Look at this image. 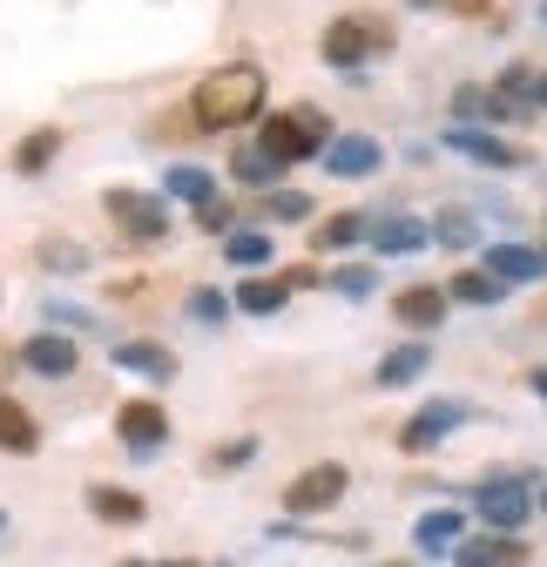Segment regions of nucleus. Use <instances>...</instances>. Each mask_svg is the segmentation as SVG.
<instances>
[{
  "instance_id": "6e6552de",
  "label": "nucleus",
  "mask_w": 547,
  "mask_h": 567,
  "mask_svg": "<svg viewBox=\"0 0 547 567\" xmlns=\"http://www.w3.org/2000/svg\"><path fill=\"white\" fill-rule=\"evenodd\" d=\"M115 433H122V446H128V453H156V446L169 440V412H163L156 399H122Z\"/></svg>"
},
{
  "instance_id": "c9c22d12",
  "label": "nucleus",
  "mask_w": 547,
  "mask_h": 567,
  "mask_svg": "<svg viewBox=\"0 0 547 567\" xmlns=\"http://www.w3.org/2000/svg\"><path fill=\"white\" fill-rule=\"evenodd\" d=\"M527 109H547V75H534V82H527Z\"/></svg>"
},
{
  "instance_id": "4c0bfd02",
  "label": "nucleus",
  "mask_w": 547,
  "mask_h": 567,
  "mask_svg": "<svg viewBox=\"0 0 547 567\" xmlns=\"http://www.w3.org/2000/svg\"><path fill=\"white\" fill-rule=\"evenodd\" d=\"M413 8H440V0H413Z\"/></svg>"
},
{
  "instance_id": "a19ab883",
  "label": "nucleus",
  "mask_w": 547,
  "mask_h": 567,
  "mask_svg": "<svg viewBox=\"0 0 547 567\" xmlns=\"http://www.w3.org/2000/svg\"><path fill=\"white\" fill-rule=\"evenodd\" d=\"M540 257H547V250H540Z\"/></svg>"
},
{
  "instance_id": "393cba45",
  "label": "nucleus",
  "mask_w": 547,
  "mask_h": 567,
  "mask_svg": "<svg viewBox=\"0 0 547 567\" xmlns=\"http://www.w3.org/2000/svg\"><path fill=\"white\" fill-rule=\"evenodd\" d=\"M230 176H237L244 189H270V183L285 176V163L270 156V150H244V156H230Z\"/></svg>"
},
{
  "instance_id": "2eb2a0df",
  "label": "nucleus",
  "mask_w": 547,
  "mask_h": 567,
  "mask_svg": "<svg viewBox=\"0 0 547 567\" xmlns=\"http://www.w3.org/2000/svg\"><path fill=\"white\" fill-rule=\"evenodd\" d=\"M115 365L122 372H143V379H176V351L156 338H122L115 344Z\"/></svg>"
},
{
  "instance_id": "72a5a7b5",
  "label": "nucleus",
  "mask_w": 547,
  "mask_h": 567,
  "mask_svg": "<svg viewBox=\"0 0 547 567\" xmlns=\"http://www.w3.org/2000/svg\"><path fill=\"white\" fill-rule=\"evenodd\" d=\"M230 217H237V209H230V203H217V196H203V203H196V224H203V230H217V237L230 230Z\"/></svg>"
},
{
  "instance_id": "dca6fc26",
  "label": "nucleus",
  "mask_w": 547,
  "mask_h": 567,
  "mask_svg": "<svg viewBox=\"0 0 547 567\" xmlns=\"http://www.w3.org/2000/svg\"><path fill=\"white\" fill-rule=\"evenodd\" d=\"M426 365H433V351H426V338H405V344H392L385 359H379V372H372V379H379L385 392H399V385H413V379H420Z\"/></svg>"
},
{
  "instance_id": "c756f323",
  "label": "nucleus",
  "mask_w": 547,
  "mask_h": 567,
  "mask_svg": "<svg viewBox=\"0 0 547 567\" xmlns=\"http://www.w3.org/2000/svg\"><path fill=\"white\" fill-rule=\"evenodd\" d=\"M257 209H264L270 224H305V217H311V196H305V189H264Z\"/></svg>"
},
{
  "instance_id": "9b49d317",
  "label": "nucleus",
  "mask_w": 547,
  "mask_h": 567,
  "mask_svg": "<svg viewBox=\"0 0 547 567\" xmlns=\"http://www.w3.org/2000/svg\"><path fill=\"white\" fill-rule=\"evenodd\" d=\"M21 365H28V372H41V379H75L82 351H75V338L41 331V338H28V344H21Z\"/></svg>"
},
{
  "instance_id": "b1692460",
  "label": "nucleus",
  "mask_w": 547,
  "mask_h": 567,
  "mask_svg": "<svg viewBox=\"0 0 547 567\" xmlns=\"http://www.w3.org/2000/svg\"><path fill=\"white\" fill-rule=\"evenodd\" d=\"M365 230H372L365 209H338V217L318 224V250H352V244H365Z\"/></svg>"
},
{
  "instance_id": "1a4fd4ad",
  "label": "nucleus",
  "mask_w": 547,
  "mask_h": 567,
  "mask_svg": "<svg viewBox=\"0 0 547 567\" xmlns=\"http://www.w3.org/2000/svg\"><path fill=\"white\" fill-rule=\"evenodd\" d=\"M379 163H385L379 135H331V142H324V169H331V176H345V183L379 176Z\"/></svg>"
},
{
  "instance_id": "423d86ee",
  "label": "nucleus",
  "mask_w": 547,
  "mask_h": 567,
  "mask_svg": "<svg viewBox=\"0 0 547 567\" xmlns=\"http://www.w3.org/2000/svg\"><path fill=\"white\" fill-rule=\"evenodd\" d=\"M466 419H473V405H460V399H433L426 412H413V419L399 425V453H433V446L453 433V425H466Z\"/></svg>"
},
{
  "instance_id": "0eeeda50",
  "label": "nucleus",
  "mask_w": 547,
  "mask_h": 567,
  "mask_svg": "<svg viewBox=\"0 0 547 567\" xmlns=\"http://www.w3.org/2000/svg\"><path fill=\"white\" fill-rule=\"evenodd\" d=\"M473 514H481L487 527H527V514H534V493L520 486V480H481L473 486Z\"/></svg>"
},
{
  "instance_id": "5701e85b",
  "label": "nucleus",
  "mask_w": 547,
  "mask_h": 567,
  "mask_svg": "<svg viewBox=\"0 0 547 567\" xmlns=\"http://www.w3.org/2000/svg\"><path fill=\"white\" fill-rule=\"evenodd\" d=\"M446 298H460V305H500V298H507V284H500V277L481 264V270H453Z\"/></svg>"
},
{
  "instance_id": "7c9ffc66",
  "label": "nucleus",
  "mask_w": 547,
  "mask_h": 567,
  "mask_svg": "<svg viewBox=\"0 0 547 567\" xmlns=\"http://www.w3.org/2000/svg\"><path fill=\"white\" fill-rule=\"evenodd\" d=\"M324 284L338 298H372L379 291V270L372 264H338V270H324Z\"/></svg>"
},
{
  "instance_id": "f8f14e48",
  "label": "nucleus",
  "mask_w": 547,
  "mask_h": 567,
  "mask_svg": "<svg viewBox=\"0 0 547 567\" xmlns=\"http://www.w3.org/2000/svg\"><path fill=\"white\" fill-rule=\"evenodd\" d=\"M446 142H453L466 163H487V169H520V163H527L520 150H507V142H500V135H487L481 122H453V135H446Z\"/></svg>"
},
{
  "instance_id": "aec40b11",
  "label": "nucleus",
  "mask_w": 547,
  "mask_h": 567,
  "mask_svg": "<svg viewBox=\"0 0 547 567\" xmlns=\"http://www.w3.org/2000/svg\"><path fill=\"white\" fill-rule=\"evenodd\" d=\"M460 534H466V514H453V507H433V514L413 520V547H420V554H446Z\"/></svg>"
},
{
  "instance_id": "ddd939ff",
  "label": "nucleus",
  "mask_w": 547,
  "mask_h": 567,
  "mask_svg": "<svg viewBox=\"0 0 547 567\" xmlns=\"http://www.w3.org/2000/svg\"><path fill=\"white\" fill-rule=\"evenodd\" d=\"M365 244H372L379 257H420V250L433 244V230H426V224H413V217H372Z\"/></svg>"
},
{
  "instance_id": "c85d7f7f",
  "label": "nucleus",
  "mask_w": 547,
  "mask_h": 567,
  "mask_svg": "<svg viewBox=\"0 0 547 567\" xmlns=\"http://www.w3.org/2000/svg\"><path fill=\"white\" fill-rule=\"evenodd\" d=\"M224 257L237 270H257V264H270V237L264 230H224Z\"/></svg>"
},
{
  "instance_id": "20e7f679",
  "label": "nucleus",
  "mask_w": 547,
  "mask_h": 567,
  "mask_svg": "<svg viewBox=\"0 0 547 567\" xmlns=\"http://www.w3.org/2000/svg\"><path fill=\"white\" fill-rule=\"evenodd\" d=\"M345 486H352V473H345V466H338V460H318V466H305V473L285 486V514H298V520L331 514L338 501H345Z\"/></svg>"
},
{
  "instance_id": "412c9836",
  "label": "nucleus",
  "mask_w": 547,
  "mask_h": 567,
  "mask_svg": "<svg viewBox=\"0 0 547 567\" xmlns=\"http://www.w3.org/2000/svg\"><path fill=\"white\" fill-rule=\"evenodd\" d=\"M41 446V433H34V412L21 405V399H8L0 392V453H34Z\"/></svg>"
},
{
  "instance_id": "e433bc0d",
  "label": "nucleus",
  "mask_w": 547,
  "mask_h": 567,
  "mask_svg": "<svg viewBox=\"0 0 547 567\" xmlns=\"http://www.w3.org/2000/svg\"><path fill=\"white\" fill-rule=\"evenodd\" d=\"M527 385H534V392L547 399V365H540V372H527Z\"/></svg>"
},
{
  "instance_id": "4be33fe9",
  "label": "nucleus",
  "mask_w": 547,
  "mask_h": 567,
  "mask_svg": "<svg viewBox=\"0 0 547 567\" xmlns=\"http://www.w3.org/2000/svg\"><path fill=\"white\" fill-rule=\"evenodd\" d=\"M514 102L500 89H453V122H507Z\"/></svg>"
},
{
  "instance_id": "7ed1b4c3",
  "label": "nucleus",
  "mask_w": 547,
  "mask_h": 567,
  "mask_svg": "<svg viewBox=\"0 0 547 567\" xmlns=\"http://www.w3.org/2000/svg\"><path fill=\"white\" fill-rule=\"evenodd\" d=\"M102 209L115 217V230H122L128 244H163V237H169V203L149 196V189L115 183V189H102Z\"/></svg>"
},
{
  "instance_id": "39448f33",
  "label": "nucleus",
  "mask_w": 547,
  "mask_h": 567,
  "mask_svg": "<svg viewBox=\"0 0 547 567\" xmlns=\"http://www.w3.org/2000/svg\"><path fill=\"white\" fill-rule=\"evenodd\" d=\"M446 560H460V567H520V560H534V547L514 534V527H487L481 540H453L446 547Z\"/></svg>"
},
{
  "instance_id": "9d476101",
  "label": "nucleus",
  "mask_w": 547,
  "mask_h": 567,
  "mask_svg": "<svg viewBox=\"0 0 547 567\" xmlns=\"http://www.w3.org/2000/svg\"><path fill=\"white\" fill-rule=\"evenodd\" d=\"M365 48H379V41H372V21H359V14H338V21L318 34V54H324L331 68H359Z\"/></svg>"
},
{
  "instance_id": "ea45409f",
  "label": "nucleus",
  "mask_w": 547,
  "mask_h": 567,
  "mask_svg": "<svg viewBox=\"0 0 547 567\" xmlns=\"http://www.w3.org/2000/svg\"><path fill=\"white\" fill-rule=\"evenodd\" d=\"M0 527H8V514H0Z\"/></svg>"
},
{
  "instance_id": "4468645a",
  "label": "nucleus",
  "mask_w": 547,
  "mask_h": 567,
  "mask_svg": "<svg viewBox=\"0 0 547 567\" xmlns=\"http://www.w3.org/2000/svg\"><path fill=\"white\" fill-rule=\"evenodd\" d=\"M392 318H399L405 331H433V324L446 318V291H433V284H405V291L392 298Z\"/></svg>"
},
{
  "instance_id": "473e14b6",
  "label": "nucleus",
  "mask_w": 547,
  "mask_h": 567,
  "mask_svg": "<svg viewBox=\"0 0 547 567\" xmlns=\"http://www.w3.org/2000/svg\"><path fill=\"white\" fill-rule=\"evenodd\" d=\"M189 318L224 324V318H230V298H224V291H189Z\"/></svg>"
},
{
  "instance_id": "2f4dec72",
  "label": "nucleus",
  "mask_w": 547,
  "mask_h": 567,
  "mask_svg": "<svg viewBox=\"0 0 547 567\" xmlns=\"http://www.w3.org/2000/svg\"><path fill=\"white\" fill-rule=\"evenodd\" d=\"M41 264H48V270H89V250L68 244V237H48V244H41Z\"/></svg>"
},
{
  "instance_id": "f257e3e1",
  "label": "nucleus",
  "mask_w": 547,
  "mask_h": 567,
  "mask_svg": "<svg viewBox=\"0 0 547 567\" xmlns=\"http://www.w3.org/2000/svg\"><path fill=\"white\" fill-rule=\"evenodd\" d=\"M264 95H270V82H264L257 61H224V68H210V75L196 82V95H189V128H196V135L244 128V122L264 115Z\"/></svg>"
},
{
  "instance_id": "f3484780",
  "label": "nucleus",
  "mask_w": 547,
  "mask_h": 567,
  "mask_svg": "<svg viewBox=\"0 0 547 567\" xmlns=\"http://www.w3.org/2000/svg\"><path fill=\"white\" fill-rule=\"evenodd\" d=\"M487 270L500 284H534V277H547V257L527 244H487Z\"/></svg>"
},
{
  "instance_id": "58836bf2",
  "label": "nucleus",
  "mask_w": 547,
  "mask_h": 567,
  "mask_svg": "<svg viewBox=\"0 0 547 567\" xmlns=\"http://www.w3.org/2000/svg\"><path fill=\"white\" fill-rule=\"evenodd\" d=\"M540 514H547V486H540Z\"/></svg>"
},
{
  "instance_id": "bb28decb",
  "label": "nucleus",
  "mask_w": 547,
  "mask_h": 567,
  "mask_svg": "<svg viewBox=\"0 0 547 567\" xmlns=\"http://www.w3.org/2000/svg\"><path fill=\"white\" fill-rule=\"evenodd\" d=\"M163 196L203 203V196H217V183H210V169H196V163H169V176H163Z\"/></svg>"
},
{
  "instance_id": "a211bd4d",
  "label": "nucleus",
  "mask_w": 547,
  "mask_h": 567,
  "mask_svg": "<svg viewBox=\"0 0 547 567\" xmlns=\"http://www.w3.org/2000/svg\"><path fill=\"white\" fill-rule=\"evenodd\" d=\"M230 305L250 311V318H270V311H285V305H291V277H244Z\"/></svg>"
},
{
  "instance_id": "f03ea898",
  "label": "nucleus",
  "mask_w": 547,
  "mask_h": 567,
  "mask_svg": "<svg viewBox=\"0 0 547 567\" xmlns=\"http://www.w3.org/2000/svg\"><path fill=\"white\" fill-rule=\"evenodd\" d=\"M324 142H331L324 109H305V102H298V109H278V115H257V150H270L285 169L324 156Z\"/></svg>"
},
{
  "instance_id": "cd10ccee",
  "label": "nucleus",
  "mask_w": 547,
  "mask_h": 567,
  "mask_svg": "<svg viewBox=\"0 0 547 567\" xmlns=\"http://www.w3.org/2000/svg\"><path fill=\"white\" fill-rule=\"evenodd\" d=\"M433 237H440L446 250H473V244H481V217H473V209H440Z\"/></svg>"
},
{
  "instance_id": "a878e982",
  "label": "nucleus",
  "mask_w": 547,
  "mask_h": 567,
  "mask_svg": "<svg viewBox=\"0 0 547 567\" xmlns=\"http://www.w3.org/2000/svg\"><path fill=\"white\" fill-rule=\"evenodd\" d=\"M54 156H61V128H34L21 150H14V169H21V176H41Z\"/></svg>"
},
{
  "instance_id": "f704fd0d",
  "label": "nucleus",
  "mask_w": 547,
  "mask_h": 567,
  "mask_svg": "<svg viewBox=\"0 0 547 567\" xmlns=\"http://www.w3.org/2000/svg\"><path fill=\"white\" fill-rule=\"evenodd\" d=\"M244 460H257V440H230V446H217V453H210V466H217V473H230V466H244Z\"/></svg>"
},
{
  "instance_id": "6ab92c4d",
  "label": "nucleus",
  "mask_w": 547,
  "mask_h": 567,
  "mask_svg": "<svg viewBox=\"0 0 547 567\" xmlns=\"http://www.w3.org/2000/svg\"><path fill=\"white\" fill-rule=\"evenodd\" d=\"M89 514L109 520V527H135L149 507H143V493H128V486H89Z\"/></svg>"
}]
</instances>
